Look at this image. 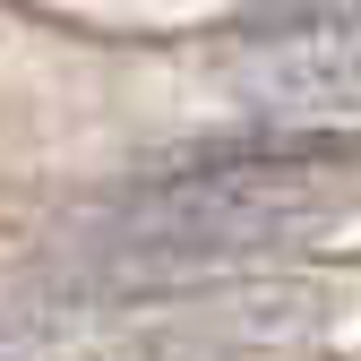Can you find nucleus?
Segmentation results:
<instances>
[{
	"mask_svg": "<svg viewBox=\"0 0 361 361\" xmlns=\"http://www.w3.org/2000/svg\"><path fill=\"white\" fill-rule=\"evenodd\" d=\"M353 164L361 147L327 129H258V138L190 147L172 172L138 180L112 207L104 250L129 276H207V267L276 258L336 224L344 190L319 172H353Z\"/></svg>",
	"mask_w": 361,
	"mask_h": 361,
	"instance_id": "f257e3e1",
	"label": "nucleus"
},
{
	"mask_svg": "<svg viewBox=\"0 0 361 361\" xmlns=\"http://www.w3.org/2000/svg\"><path fill=\"white\" fill-rule=\"evenodd\" d=\"M233 86H241L250 112L284 121V129H310V121H361V18L267 35L258 52L233 69Z\"/></svg>",
	"mask_w": 361,
	"mask_h": 361,
	"instance_id": "f03ea898",
	"label": "nucleus"
},
{
	"mask_svg": "<svg viewBox=\"0 0 361 361\" xmlns=\"http://www.w3.org/2000/svg\"><path fill=\"white\" fill-rule=\"evenodd\" d=\"M0 361H78V327L43 310H0Z\"/></svg>",
	"mask_w": 361,
	"mask_h": 361,
	"instance_id": "7ed1b4c3",
	"label": "nucleus"
},
{
	"mask_svg": "<svg viewBox=\"0 0 361 361\" xmlns=\"http://www.w3.org/2000/svg\"><path fill=\"white\" fill-rule=\"evenodd\" d=\"M293 26H336V18H361V0H284Z\"/></svg>",
	"mask_w": 361,
	"mask_h": 361,
	"instance_id": "20e7f679",
	"label": "nucleus"
},
{
	"mask_svg": "<svg viewBox=\"0 0 361 361\" xmlns=\"http://www.w3.org/2000/svg\"><path fill=\"white\" fill-rule=\"evenodd\" d=\"M129 361H172V353H129Z\"/></svg>",
	"mask_w": 361,
	"mask_h": 361,
	"instance_id": "39448f33",
	"label": "nucleus"
}]
</instances>
